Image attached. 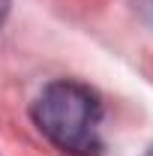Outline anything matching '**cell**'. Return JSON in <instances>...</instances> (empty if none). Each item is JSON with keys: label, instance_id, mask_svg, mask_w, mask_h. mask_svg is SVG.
Here are the masks:
<instances>
[{"label": "cell", "instance_id": "obj_4", "mask_svg": "<svg viewBox=\"0 0 153 156\" xmlns=\"http://www.w3.org/2000/svg\"><path fill=\"white\" fill-rule=\"evenodd\" d=\"M144 156H153V147H150V150H147V153H144Z\"/></svg>", "mask_w": 153, "mask_h": 156}, {"label": "cell", "instance_id": "obj_2", "mask_svg": "<svg viewBox=\"0 0 153 156\" xmlns=\"http://www.w3.org/2000/svg\"><path fill=\"white\" fill-rule=\"evenodd\" d=\"M135 3H138V9H141V12L153 21V0H135Z\"/></svg>", "mask_w": 153, "mask_h": 156}, {"label": "cell", "instance_id": "obj_3", "mask_svg": "<svg viewBox=\"0 0 153 156\" xmlns=\"http://www.w3.org/2000/svg\"><path fill=\"white\" fill-rule=\"evenodd\" d=\"M9 3H12V0H0V27H3V21L9 15Z\"/></svg>", "mask_w": 153, "mask_h": 156}, {"label": "cell", "instance_id": "obj_1", "mask_svg": "<svg viewBox=\"0 0 153 156\" xmlns=\"http://www.w3.org/2000/svg\"><path fill=\"white\" fill-rule=\"evenodd\" d=\"M33 123L54 147L72 156L102 150V102L78 81H51L33 99Z\"/></svg>", "mask_w": 153, "mask_h": 156}]
</instances>
